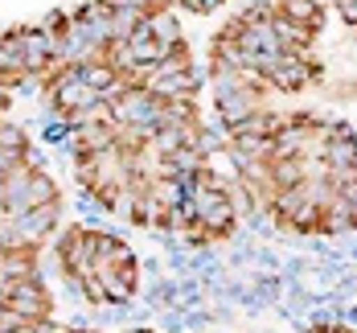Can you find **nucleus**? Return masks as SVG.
I'll return each mask as SVG.
<instances>
[{
    "label": "nucleus",
    "mask_w": 357,
    "mask_h": 333,
    "mask_svg": "<svg viewBox=\"0 0 357 333\" xmlns=\"http://www.w3.org/2000/svg\"><path fill=\"white\" fill-rule=\"evenodd\" d=\"M91 103H99V95L91 87H82L78 78H66V74H54V82H50V108L58 111V115L70 119L74 111H86Z\"/></svg>",
    "instance_id": "nucleus-4"
},
{
    "label": "nucleus",
    "mask_w": 357,
    "mask_h": 333,
    "mask_svg": "<svg viewBox=\"0 0 357 333\" xmlns=\"http://www.w3.org/2000/svg\"><path fill=\"white\" fill-rule=\"evenodd\" d=\"M58 202V185L45 169H33V185H29V206H54Z\"/></svg>",
    "instance_id": "nucleus-14"
},
{
    "label": "nucleus",
    "mask_w": 357,
    "mask_h": 333,
    "mask_svg": "<svg viewBox=\"0 0 357 333\" xmlns=\"http://www.w3.org/2000/svg\"><path fill=\"white\" fill-rule=\"evenodd\" d=\"M37 333H70V330H66V325H50V321H41V325H37Z\"/></svg>",
    "instance_id": "nucleus-18"
},
{
    "label": "nucleus",
    "mask_w": 357,
    "mask_h": 333,
    "mask_svg": "<svg viewBox=\"0 0 357 333\" xmlns=\"http://www.w3.org/2000/svg\"><path fill=\"white\" fill-rule=\"evenodd\" d=\"M8 309L21 313L29 325H41L45 313H50V296H45V288L37 280H13L8 284Z\"/></svg>",
    "instance_id": "nucleus-6"
},
{
    "label": "nucleus",
    "mask_w": 357,
    "mask_h": 333,
    "mask_svg": "<svg viewBox=\"0 0 357 333\" xmlns=\"http://www.w3.org/2000/svg\"><path fill=\"white\" fill-rule=\"evenodd\" d=\"M144 29L152 34V41L160 45V54L165 58H173V54H185V37H181V25L177 17L169 13V8H152V13H144Z\"/></svg>",
    "instance_id": "nucleus-8"
},
{
    "label": "nucleus",
    "mask_w": 357,
    "mask_h": 333,
    "mask_svg": "<svg viewBox=\"0 0 357 333\" xmlns=\"http://www.w3.org/2000/svg\"><path fill=\"white\" fill-rule=\"evenodd\" d=\"M337 8H341L345 25H354V29H357V0H337Z\"/></svg>",
    "instance_id": "nucleus-16"
},
{
    "label": "nucleus",
    "mask_w": 357,
    "mask_h": 333,
    "mask_svg": "<svg viewBox=\"0 0 357 333\" xmlns=\"http://www.w3.org/2000/svg\"><path fill=\"white\" fill-rule=\"evenodd\" d=\"M255 111H263V99H259V87H255V82H243V87H234V91H226V95H218V119H222L226 128H238V124L250 119Z\"/></svg>",
    "instance_id": "nucleus-5"
},
{
    "label": "nucleus",
    "mask_w": 357,
    "mask_h": 333,
    "mask_svg": "<svg viewBox=\"0 0 357 333\" xmlns=\"http://www.w3.org/2000/svg\"><path fill=\"white\" fill-rule=\"evenodd\" d=\"M25 148H29V140L17 124H0V152H25Z\"/></svg>",
    "instance_id": "nucleus-15"
},
{
    "label": "nucleus",
    "mask_w": 357,
    "mask_h": 333,
    "mask_svg": "<svg viewBox=\"0 0 357 333\" xmlns=\"http://www.w3.org/2000/svg\"><path fill=\"white\" fill-rule=\"evenodd\" d=\"M275 13H284L287 21H296V25H308L312 34L321 29V4L317 0H280Z\"/></svg>",
    "instance_id": "nucleus-13"
},
{
    "label": "nucleus",
    "mask_w": 357,
    "mask_h": 333,
    "mask_svg": "<svg viewBox=\"0 0 357 333\" xmlns=\"http://www.w3.org/2000/svg\"><path fill=\"white\" fill-rule=\"evenodd\" d=\"M181 4H185V8H193V13H214L222 0H181Z\"/></svg>",
    "instance_id": "nucleus-17"
},
{
    "label": "nucleus",
    "mask_w": 357,
    "mask_h": 333,
    "mask_svg": "<svg viewBox=\"0 0 357 333\" xmlns=\"http://www.w3.org/2000/svg\"><path fill=\"white\" fill-rule=\"evenodd\" d=\"M345 333H357V330H345Z\"/></svg>",
    "instance_id": "nucleus-20"
},
{
    "label": "nucleus",
    "mask_w": 357,
    "mask_h": 333,
    "mask_svg": "<svg viewBox=\"0 0 357 333\" xmlns=\"http://www.w3.org/2000/svg\"><path fill=\"white\" fill-rule=\"evenodd\" d=\"M312 78H317L312 54H280L275 71L267 74V87H275V91H287V95H296V91L312 87Z\"/></svg>",
    "instance_id": "nucleus-2"
},
{
    "label": "nucleus",
    "mask_w": 357,
    "mask_h": 333,
    "mask_svg": "<svg viewBox=\"0 0 357 333\" xmlns=\"http://www.w3.org/2000/svg\"><path fill=\"white\" fill-rule=\"evenodd\" d=\"M349 230H357V210L333 193V202L321 210V235H349Z\"/></svg>",
    "instance_id": "nucleus-11"
},
{
    "label": "nucleus",
    "mask_w": 357,
    "mask_h": 333,
    "mask_svg": "<svg viewBox=\"0 0 357 333\" xmlns=\"http://www.w3.org/2000/svg\"><path fill=\"white\" fill-rule=\"evenodd\" d=\"M21 34V54H25V74H41L54 66V41L58 34H45V29H37V25H25V29H17Z\"/></svg>",
    "instance_id": "nucleus-7"
},
{
    "label": "nucleus",
    "mask_w": 357,
    "mask_h": 333,
    "mask_svg": "<svg viewBox=\"0 0 357 333\" xmlns=\"http://www.w3.org/2000/svg\"><path fill=\"white\" fill-rule=\"evenodd\" d=\"M95 276L103 284L107 304H132V296H136V267H103Z\"/></svg>",
    "instance_id": "nucleus-10"
},
{
    "label": "nucleus",
    "mask_w": 357,
    "mask_h": 333,
    "mask_svg": "<svg viewBox=\"0 0 357 333\" xmlns=\"http://www.w3.org/2000/svg\"><path fill=\"white\" fill-rule=\"evenodd\" d=\"M29 185H33V169H29V165H17V169L4 177V202H0V214H4V219H17V214L33 210V206H29Z\"/></svg>",
    "instance_id": "nucleus-9"
},
{
    "label": "nucleus",
    "mask_w": 357,
    "mask_h": 333,
    "mask_svg": "<svg viewBox=\"0 0 357 333\" xmlns=\"http://www.w3.org/2000/svg\"><path fill=\"white\" fill-rule=\"evenodd\" d=\"M58 263H62V272L74 276V280L95 276V230H82V226L66 230L58 239Z\"/></svg>",
    "instance_id": "nucleus-1"
},
{
    "label": "nucleus",
    "mask_w": 357,
    "mask_h": 333,
    "mask_svg": "<svg viewBox=\"0 0 357 333\" xmlns=\"http://www.w3.org/2000/svg\"><path fill=\"white\" fill-rule=\"evenodd\" d=\"M140 21H144V13L140 8H132V4H111V45H123L128 37L140 29Z\"/></svg>",
    "instance_id": "nucleus-12"
},
{
    "label": "nucleus",
    "mask_w": 357,
    "mask_h": 333,
    "mask_svg": "<svg viewBox=\"0 0 357 333\" xmlns=\"http://www.w3.org/2000/svg\"><path fill=\"white\" fill-rule=\"evenodd\" d=\"M324 165H328V177H345V173L357 169V136L345 128V124H333V128H328Z\"/></svg>",
    "instance_id": "nucleus-3"
},
{
    "label": "nucleus",
    "mask_w": 357,
    "mask_h": 333,
    "mask_svg": "<svg viewBox=\"0 0 357 333\" xmlns=\"http://www.w3.org/2000/svg\"><path fill=\"white\" fill-rule=\"evenodd\" d=\"M4 309H8V288L0 284V313H4Z\"/></svg>",
    "instance_id": "nucleus-19"
}]
</instances>
